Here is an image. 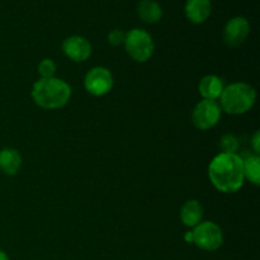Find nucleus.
<instances>
[{"label": "nucleus", "mask_w": 260, "mask_h": 260, "mask_svg": "<svg viewBox=\"0 0 260 260\" xmlns=\"http://www.w3.org/2000/svg\"><path fill=\"white\" fill-rule=\"evenodd\" d=\"M250 33V23L244 17H234L223 28V42L228 47H238L248 38Z\"/></svg>", "instance_id": "nucleus-8"}, {"label": "nucleus", "mask_w": 260, "mask_h": 260, "mask_svg": "<svg viewBox=\"0 0 260 260\" xmlns=\"http://www.w3.org/2000/svg\"><path fill=\"white\" fill-rule=\"evenodd\" d=\"M203 207L198 201L189 200L183 205L180 210V220L187 228H196L202 222Z\"/></svg>", "instance_id": "nucleus-12"}, {"label": "nucleus", "mask_w": 260, "mask_h": 260, "mask_svg": "<svg viewBox=\"0 0 260 260\" xmlns=\"http://www.w3.org/2000/svg\"><path fill=\"white\" fill-rule=\"evenodd\" d=\"M244 177L254 185L260 184V159L258 155H250L243 159Z\"/></svg>", "instance_id": "nucleus-15"}, {"label": "nucleus", "mask_w": 260, "mask_h": 260, "mask_svg": "<svg viewBox=\"0 0 260 260\" xmlns=\"http://www.w3.org/2000/svg\"><path fill=\"white\" fill-rule=\"evenodd\" d=\"M33 102L43 109H58L71 98V88L58 78H41L33 84L30 91Z\"/></svg>", "instance_id": "nucleus-2"}, {"label": "nucleus", "mask_w": 260, "mask_h": 260, "mask_svg": "<svg viewBox=\"0 0 260 260\" xmlns=\"http://www.w3.org/2000/svg\"><path fill=\"white\" fill-rule=\"evenodd\" d=\"M0 260H10L9 256L7 255V253H4L3 250H0Z\"/></svg>", "instance_id": "nucleus-20"}, {"label": "nucleus", "mask_w": 260, "mask_h": 260, "mask_svg": "<svg viewBox=\"0 0 260 260\" xmlns=\"http://www.w3.org/2000/svg\"><path fill=\"white\" fill-rule=\"evenodd\" d=\"M220 149L223 154H236L239 149V140L234 135H223L220 140Z\"/></svg>", "instance_id": "nucleus-16"}, {"label": "nucleus", "mask_w": 260, "mask_h": 260, "mask_svg": "<svg viewBox=\"0 0 260 260\" xmlns=\"http://www.w3.org/2000/svg\"><path fill=\"white\" fill-rule=\"evenodd\" d=\"M187 243L194 244L205 251H215L223 244V233L218 225L211 221L201 222L184 235Z\"/></svg>", "instance_id": "nucleus-4"}, {"label": "nucleus", "mask_w": 260, "mask_h": 260, "mask_svg": "<svg viewBox=\"0 0 260 260\" xmlns=\"http://www.w3.org/2000/svg\"><path fill=\"white\" fill-rule=\"evenodd\" d=\"M256 101V91L246 83H234L225 86L220 96L221 111L239 116L250 111Z\"/></svg>", "instance_id": "nucleus-3"}, {"label": "nucleus", "mask_w": 260, "mask_h": 260, "mask_svg": "<svg viewBox=\"0 0 260 260\" xmlns=\"http://www.w3.org/2000/svg\"><path fill=\"white\" fill-rule=\"evenodd\" d=\"M124 38H126V32L122 29H113L109 32L108 42L112 46H121L124 43Z\"/></svg>", "instance_id": "nucleus-18"}, {"label": "nucleus", "mask_w": 260, "mask_h": 260, "mask_svg": "<svg viewBox=\"0 0 260 260\" xmlns=\"http://www.w3.org/2000/svg\"><path fill=\"white\" fill-rule=\"evenodd\" d=\"M137 14L140 19L149 24L157 23L162 18V8L155 0H141L137 5Z\"/></svg>", "instance_id": "nucleus-14"}, {"label": "nucleus", "mask_w": 260, "mask_h": 260, "mask_svg": "<svg viewBox=\"0 0 260 260\" xmlns=\"http://www.w3.org/2000/svg\"><path fill=\"white\" fill-rule=\"evenodd\" d=\"M22 167V156L15 149H3L0 151V170L5 175H15Z\"/></svg>", "instance_id": "nucleus-13"}, {"label": "nucleus", "mask_w": 260, "mask_h": 260, "mask_svg": "<svg viewBox=\"0 0 260 260\" xmlns=\"http://www.w3.org/2000/svg\"><path fill=\"white\" fill-rule=\"evenodd\" d=\"M84 86L89 94L94 96H103L113 88V76L111 71L103 66H95L85 75Z\"/></svg>", "instance_id": "nucleus-7"}, {"label": "nucleus", "mask_w": 260, "mask_h": 260, "mask_svg": "<svg viewBox=\"0 0 260 260\" xmlns=\"http://www.w3.org/2000/svg\"><path fill=\"white\" fill-rule=\"evenodd\" d=\"M212 13L211 0H187L184 5V14L193 24H202Z\"/></svg>", "instance_id": "nucleus-10"}, {"label": "nucleus", "mask_w": 260, "mask_h": 260, "mask_svg": "<svg viewBox=\"0 0 260 260\" xmlns=\"http://www.w3.org/2000/svg\"><path fill=\"white\" fill-rule=\"evenodd\" d=\"M221 118V107L216 101L203 99L194 107L192 113V122L196 128L207 131L213 128Z\"/></svg>", "instance_id": "nucleus-6"}, {"label": "nucleus", "mask_w": 260, "mask_h": 260, "mask_svg": "<svg viewBox=\"0 0 260 260\" xmlns=\"http://www.w3.org/2000/svg\"><path fill=\"white\" fill-rule=\"evenodd\" d=\"M223 88H225L223 81L216 75L203 76L200 81V85H198V90H200L202 98L208 99V101H216V99L220 98Z\"/></svg>", "instance_id": "nucleus-11"}, {"label": "nucleus", "mask_w": 260, "mask_h": 260, "mask_svg": "<svg viewBox=\"0 0 260 260\" xmlns=\"http://www.w3.org/2000/svg\"><path fill=\"white\" fill-rule=\"evenodd\" d=\"M208 177L213 187L220 192L235 193L244 185L243 157L238 154H218L208 167Z\"/></svg>", "instance_id": "nucleus-1"}, {"label": "nucleus", "mask_w": 260, "mask_h": 260, "mask_svg": "<svg viewBox=\"0 0 260 260\" xmlns=\"http://www.w3.org/2000/svg\"><path fill=\"white\" fill-rule=\"evenodd\" d=\"M62 51L74 62H83L91 55V45L83 36H70L62 42Z\"/></svg>", "instance_id": "nucleus-9"}, {"label": "nucleus", "mask_w": 260, "mask_h": 260, "mask_svg": "<svg viewBox=\"0 0 260 260\" xmlns=\"http://www.w3.org/2000/svg\"><path fill=\"white\" fill-rule=\"evenodd\" d=\"M38 73L43 79L53 78L56 73V63L51 58H45L38 63Z\"/></svg>", "instance_id": "nucleus-17"}, {"label": "nucleus", "mask_w": 260, "mask_h": 260, "mask_svg": "<svg viewBox=\"0 0 260 260\" xmlns=\"http://www.w3.org/2000/svg\"><path fill=\"white\" fill-rule=\"evenodd\" d=\"M251 145H253V149H254V152H255V155H259L260 152V132L256 131L255 134H254L253 139H251Z\"/></svg>", "instance_id": "nucleus-19"}, {"label": "nucleus", "mask_w": 260, "mask_h": 260, "mask_svg": "<svg viewBox=\"0 0 260 260\" xmlns=\"http://www.w3.org/2000/svg\"><path fill=\"white\" fill-rule=\"evenodd\" d=\"M124 50L136 62H146L155 51V43L151 35L141 28H134L126 33Z\"/></svg>", "instance_id": "nucleus-5"}]
</instances>
